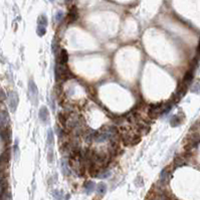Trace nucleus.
<instances>
[{
  "mask_svg": "<svg viewBox=\"0 0 200 200\" xmlns=\"http://www.w3.org/2000/svg\"><path fill=\"white\" fill-rule=\"evenodd\" d=\"M57 60H58V64H61V65H65L66 62H68V60H69V54H68V52H66L65 49H60V50Z\"/></svg>",
  "mask_w": 200,
  "mask_h": 200,
  "instance_id": "obj_5",
  "label": "nucleus"
},
{
  "mask_svg": "<svg viewBox=\"0 0 200 200\" xmlns=\"http://www.w3.org/2000/svg\"><path fill=\"white\" fill-rule=\"evenodd\" d=\"M95 186H96V184L94 183L93 181L85 182V192H87L88 194L92 193V192L94 191V189H95Z\"/></svg>",
  "mask_w": 200,
  "mask_h": 200,
  "instance_id": "obj_10",
  "label": "nucleus"
},
{
  "mask_svg": "<svg viewBox=\"0 0 200 200\" xmlns=\"http://www.w3.org/2000/svg\"><path fill=\"white\" fill-rule=\"evenodd\" d=\"M7 100H8V107L10 109V111L14 113L16 111L17 106H18V95L16 92L11 91L8 93V96H7Z\"/></svg>",
  "mask_w": 200,
  "mask_h": 200,
  "instance_id": "obj_3",
  "label": "nucleus"
},
{
  "mask_svg": "<svg viewBox=\"0 0 200 200\" xmlns=\"http://www.w3.org/2000/svg\"><path fill=\"white\" fill-rule=\"evenodd\" d=\"M36 33L38 36H44V35L46 33V26L44 25H37V28H36Z\"/></svg>",
  "mask_w": 200,
  "mask_h": 200,
  "instance_id": "obj_12",
  "label": "nucleus"
},
{
  "mask_svg": "<svg viewBox=\"0 0 200 200\" xmlns=\"http://www.w3.org/2000/svg\"><path fill=\"white\" fill-rule=\"evenodd\" d=\"M65 1H66V3H69V2H72L73 0H65Z\"/></svg>",
  "mask_w": 200,
  "mask_h": 200,
  "instance_id": "obj_18",
  "label": "nucleus"
},
{
  "mask_svg": "<svg viewBox=\"0 0 200 200\" xmlns=\"http://www.w3.org/2000/svg\"><path fill=\"white\" fill-rule=\"evenodd\" d=\"M6 98V95L5 93L2 91V90H0V100H4Z\"/></svg>",
  "mask_w": 200,
  "mask_h": 200,
  "instance_id": "obj_17",
  "label": "nucleus"
},
{
  "mask_svg": "<svg viewBox=\"0 0 200 200\" xmlns=\"http://www.w3.org/2000/svg\"><path fill=\"white\" fill-rule=\"evenodd\" d=\"M183 119H184V116H182L180 118V115H175L171 118L170 120V125L172 127H177L179 125H181L183 122Z\"/></svg>",
  "mask_w": 200,
  "mask_h": 200,
  "instance_id": "obj_6",
  "label": "nucleus"
},
{
  "mask_svg": "<svg viewBox=\"0 0 200 200\" xmlns=\"http://www.w3.org/2000/svg\"><path fill=\"white\" fill-rule=\"evenodd\" d=\"M69 77H72L70 74V72L69 70V69L66 68L65 65H61V64H56V81L60 80H66Z\"/></svg>",
  "mask_w": 200,
  "mask_h": 200,
  "instance_id": "obj_1",
  "label": "nucleus"
},
{
  "mask_svg": "<svg viewBox=\"0 0 200 200\" xmlns=\"http://www.w3.org/2000/svg\"><path fill=\"white\" fill-rule=\"evenodd\" d=\"M106 192H107V185H106L105 183L103 182H101L98 184V186H97V193L101 195V196H103L106 194Z\"/></svg>",
  "mask_w": 200,
  "mask_h": 200,
  "instance_id": "obj_8",
  "label": "nucleus"
},
{
  "mask_svg": "<svg viewBox=\"0 0 200 200\" xmlns=\"http://www.w3.org/2000/svg\"><path fill=\"white\" fill-rule=\"evenodd\" d=\"M19 148H18V145H17V143L15 144V146H14V155H15V160L16 161H18L19 160Z\"/></svg>",
  "mask_w": 200,
  "mask_h": 200,
  "instance_id": "obj_15",
  "label": "nucleus"
},
{
  "mask_svg": "<svg viewBox=\"0 0 200 200\" xmlns=\"http://www.w3.org/2000/svg\"><path fill=\"white\" fill-rule=\"evenodd\" d=\"M64 17H65V13L62 12L61 10L57 11V12H56V21H57V22L61 21L62 19H64Z\"/></svg>",
  "mask_w": 200,
  "mask_h": 200,
  "instance_id": "obj_13",
  "label": "nucleus"
},
{
  "mask_svg": "<svg viewBox=\"0 0 200 200\" xmlns=\"http://www.w3.org/2000/svg\"><path fill=\"white\" fill-rule=\"evenodd\" d=\"M52 52L54 54H56V52H58V44L56 39H54L53 42H52Z\"/></svg>",
  "mask_w": 200,
  "mask_h": 200,
  "instance_id": "obj_16",
  "label": "nucleus"
},
{
  "mask_svg": "<svg viewBox=\"0 0 200 200\" xmlns=\"http://www.w3.org/2000/svg\"><path fill=\"white\" fill-rule=\"evenodd\" d=\"M39 119L44 124H48V120H49V113H48V110L46 107H41L40 110H39Z\"/></svg>",
  "mask_w": 200,
  "mask_h": 200,
  "instance_id": "obj_4",
  "label": "nucleus"
},
{
  "mask_svg": "<svg viewBox=\"0 0 200 200\" xmlns=\"http://www.w3.org/2000/svg\"><path fill=\"white\" fill-rule=\"evenodd\" d=\"M37 25H44V26H48V18L44 14H41L38 16L37 19Z\"/></svg>",
  "mask_w": 200,
  "mask_h": 200,
  "instance_id": "obj_11",
  "label": "nucleus"
},
{
  "mask_svg": "<svg viewBox=\"0 0 200 200\" xmlns=\"http://www.w3.org/2000/svg\"><path fill=\"white\" fill-rule=\"evenodd\" d=\"M61 168H62V173H64L65 175H69V167H68V165H66V164H65V160H64V161H62V164H61Z\"/></svg>",
  "mask_w": 200,
  "mask_h": 200,
  "instance_id": "obj_14",
  "label": "nucleus"
},
{
  "mask_svg": "<svg viewBox=\"0 0 200 200\" xmlns=\"http://www.w3.org/2000/svg\"><path fill=\"white\" fill-rule=\"evenodd\" d=\"M193 77H194V70L193 69H191V70H189L186 74H185V77H184V84H185L186 85H189L191 81H192V80H193Z\"/></svg>",
  "mask_w": 200,
  "mask_h": 200,
  "instance_id": "obj_9",
  "label": "nucleus"
},
{
  "mask_svg": "<svg viewBox=\"0 0 200 200\" xmlns=\"http://www.w3.org/2000/svg\"><path fill=\"white\" fill-rule=\"evenodd\" d=\"M50 1H53V0H50Z\"/></svg>",
  "mask_w": 200,
  "mask_h": 200,
  "instance_id": "obj_19",
  "label": "nucleus"
},
{
  "mask_svg": "<svg viewBox=\"0 0 200 200\" xmlns=\"http://www.w3.org/2000/svg\"><path fill=\"white\" fill-rule=\"evenodd\" d=\"M28 96L31 103L36 106L38 103V89L33 80H30L28 83Z\"/></svg>",
  "mask_w": 200,
  "mask_h": 200,
  "instance_id": "obj_2",
  "label": "nucleus"
},
{
  "mask_svg": "<svg viewBox=\"0 0 200 200\" xmlns=\"http://www.w3.org/2000/svg\"><path fill=\"white\" fill-rule=\"evenodd\" d=\"M77 10L76 7H73V8H72V10L69 11V13L68 14V19H69V22H73L74 20H77Z\"/></svg>",
  "mask_w": 200,
  "mask_h": 200,
  "instance_id": "obj_7",
  "label": "nucleus"
}]
</instances>
